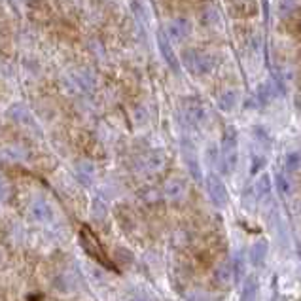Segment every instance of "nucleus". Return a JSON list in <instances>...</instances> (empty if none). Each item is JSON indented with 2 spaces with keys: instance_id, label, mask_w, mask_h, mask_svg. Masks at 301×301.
Here are the masks:
<instances>
[{
  "instance_id": "obj_1",
  "label": "nucleus",
  "mask_w": 301,
  "mask_h": 301,
  "mask_svg": "<svg viewBox=\"0 0 301 301\" xmlns=\"http://www.w3.org/2000/svg\"><path fill=\"white\" fill-rule=\"evenodd\" d=\"M80 243H82V246L86 248L87 254H89L91 258L97 259L100 266L108 267V269H112V271H118V267L112 264V259L108 258L106 252H104V248L100 246L97 235H95L93 231L89 230L87 225H82V230H80Z\"/></svg>"
},
{
  "instance_id": "obj_2",
  "label": "nucleus",
  "mask_w": 301,
  "mask_h": 301,
  "mask_svg": "<svg viewBox=\"0 0 301 301\" xmlns=\"http://www.w3.org/2000/svg\"><path fill=\"white\" fill-rule=\"evenodd\" d=\"M182 61L187 66V70L194 72V74H208V72L214 68V59L203 53V51H195V50H187L182 53Z\"/></svg>"
},
{
  "instance_id": "obj_3",
  "label": "nucleus",
  "mask_w": 301,
  "mask_h": 301,
  "mask_svg": "<svg viewBox=\"0 0 301 301\" xmlns=\"http://www.w3.org/2000/svg\"><path fill=\"white\" fill-rule=\"evenodd\" d=\"M237 135L235 129H230L225 133V138H223V146H222V165L223 171L231 172L237 167Z\"/></svg>"
},
{
  "instance_id": "obj_4",
  "label": "nucleus",
  "mask_w": 301,
  "mask_h": 301,
  "mask_svg": "<svg viewBox=\"0 0 301 301\" xmlns=\"http://www.w3.org/2000/svg\"><path fill=\"white\" fill-rule=\"evenodd\" d=\"M207 192L210 195V201L214 203V207H225L228 205V190L223 186V182L216 174H208L207 178Z\"/></svg>"
},
{
  "instance_id": "obj_5",
  "label": "nucleus",
  "mask_w": 301,
  "mask_h": 301,
  "mask_svg": "<svg viewBox=\"0 0 301 301\" xmlns=\"http://www.w3.org/2000/svg\"><path fill=\"white\" fill-rule=\"evenodd\" d=\"M192 34V23L180 17V19H174V21L169 23V29H167V38H171L172 42H182L186 40L187 36Z\"/></svg>"
},
{
  "instance_id": "obj_6",
  "label": "nucleus",
  "mask_w": 301,
  "mask_h": 301,
  "mask_svg": "<svg viewBox=\"0 0 301 301\" xmlns=\"http://www.w3.org/2000/svg\"><path fill=\"white\" fill-rule=\"evenodd\" d=\"M158 44H159V50H161V53H163V57H165L167 65L171 66L174 74H180L178 59H176V55H174V51H172V48H171V40L167 38L163 30H159L158 32Z\"/></svg>"
},
{
  "instance_id": "obj_7",
  "label": "nucleus",
  "mask_w": 301,
  "mask_h": 301,
  "mask_svg": "<svg viewBox=\"0 0 301 301\" xmlns=\"http://www.w3.org/2000/svg\"><path fill=\"white\" fill-rule=\"evenodd\" d=\"M184 159H186V165H187V171H190V174L194 176L197 182H199L201 178H203V174H201V169H199V161H197V158H195V152L194 148L190 146V142L184 144Z\"/></svg>"
},
{
  "instance_id": "obj_8",
  "label": "nucleus",
  "mask_w": 301,
  "mask_h": 301,
  "mask_svg": "<svg viewBox=\"0 0 301 301\" xmlns=\"http://www.w3.org/2000/svg\"><path fill=\"white\" fill-rule=\"evenodd\" d=\"M186 182L184 180H180V178H172V180H169L167 182V186H165V195L169 197V199H172V201H178V199H182L184 195H186Z\"/></svg>"
},
{
  "instance_id": "obj_9",
  "label": "nucleus",
  "mask_w": 301,
  "mask_h": 301,
  "mask_svg": "<svg viewBox=\"0 0 301 301\" xmlns=\"http://www.w3.org/2000/svg\"><path fill=\"white\" fill-rule=\"evenodd\" d=\"M186 114H187V120L192 123H203L205 122V106H203V102L201 100H194V104H186Z\"/></svg>"
},
{
  "instance_id": "obj_10",
  "label": "nucleus",
  "mask_w": 301,
  "mask_h": 301,
  "mask_svg": "<svg viewBox=\"0 0 301 301\" xmlns=\"http://www.w3.org/2000/svg\"><path fill=\"white\" fill-rule=\"evenodd\" d=\"M266 256H267V243L266 241H258L250 248V259L254 267H261L266 264Z\"/></svg>"
},
{
  "instance_id": "obj_11",
  "label": "nucleus",
  "mask_w": 301,
  "mask_h": 301,
  "mask_svg": "<svg viewBox=\"0 0 301 301\" xmlns=\"http://www.w3.org/2000/svg\"><path fill=\"white\" fill-rule=\"evenodd\" d=\"M233 280V269L230 264H222L214 271V282L220 286H230V282Z\"/></svg>"
},
{
  "instance_id": "obj_12",
  "label": "nucleus",
  "mask_w": 301,
  "mask_h": 301,
  "mask_svg": "<svg viewBox=\"0 0 301 301\" xmlns=\"http://www.w3.org/2000/svg\"><path fill=\"white\" fill-rule=\"evenodd\" d=\"M256 295H258V280L256 277H248L244 282L243 301H256Z\"/></svg>"
},
{
  "instance_id": "obj_13",
  "label": "nucleus",
  "mask_w": 301,
  "mask_h": 301,
  "mask_svg": "<svg viewBox=\"0 0 301 301\" xmlns=\"http://www.w3.org/2000/svg\"><path fill=\"white\" fill-rule=\"evenodd\" d=\"M32 214H34L36 220H40V222H48L51 218V208L46 205V203H34V207H32Z\"/></svg>"
},
{
  "instance_id": "obj_14",
  "label": "nucleus",
  "mask_w": 301,
  "mask_h": 301,
  "mask_svg": "<svg viewBox=\"0 0 301 301\" xmlns=\"http://www.w3.org/2000/svg\"><path fill=\"white\" fill-rule=\"evenodd\" d=\"M230 10H239V14H237V17L239 15H246V12H250V15L256 12V8H258V4H254V2H233V4H230Z\"/></svg>"
},
{
  "instance_id": "obj_15",
  "label": "nucleus",
  "mask_w": 301,
  "mask_h": 301,
  "mask_svg": "<svg viewBox=\"0 0 301 301\" xmlns=\"http://www.w3.org/2000/svg\"><path fill=\"white\" fill-rule=\"evenodd\" d=\"M218 104L222 110H231L237 104V93L235 91H225V93L218 99Z\"/></svg>"
},
{
  "instance_id": "obj_16",
  "label": "nucleus",
  "mask_w": 301,
  "mask_h": 301,
  "mask_svg": "<svg viewBox=\"0 0 301 301\" xmlns=\"http://www.w3.org/2000/svg\"><path fill=\"white\" fill-rule=\"evenodd\" d=\"M269 195H271V180H269V176L264 174L258 182V197L259 199H266Z\"/></svg>"
},
{
  "instance_id": "obj_17",
  "label": "nucleus",
  "mask_w": 301,
  "mask_h": 301,
  "mask_svg": "<svg viewBox=\"0 0 301 301\" xmlns=\"http://www.w3.org/2000/svg\"><path fill=\"white\" fill-rule=\"evenodd\" d=\"M286 169L290 172H295L299 169V154L297 152H290L286 156Z\"/></svg>"
},
{
  "instance_id": "obj_18",
  "label": "nucleus",
  "mask_w": 301,
  "mask_h": 301,
  "mask_svg": "<svg viewBox=\"0 0 301 301\" xmlns=\"http://www.w3.org/2000/svg\"><path fill=\"white\" fill-rule=\"evenodd\" d=\"M78 172H80V176H82V182H84V184H89V180H91V176H93L95 169L89 165V163H84V165H80Z\"/></svg>"
},
{
  "instance_id": "obj_19",
  "label": "nucleus",
  "mask_w": 301,
  "mask_h": 301,
  "mask_svg": "<svg viewBox=\"0 0 301 301\" xmlns=\"http://www.w3.org/2000/svg\"><path fill=\"white\" fill-rule=\"evenodd\" d=\"M231 269L235 271V280L243 279V273H244V259H243V256H237L235 264H233V267H231Z\"/></svg>"
},
{
  "instance_id": "obj_20",
  "label": "nucleus",
  "mask_w": 301,
  "mask_h": 301,
  "mask_svg": "<svg viewBox=\"0 0 301 301\" xmlns=\"http://www.w3.org/2000/svg\"><path fill=\"white\" fill-rule=\"evenodd\" d=\"M277 187H279L280 195H288L290 194V184H288V180L284 176H277Z\"/></svg>"
},
{
  "instance_id": "obj_21",
  "label": "nucleus",
  "mask_w": 301,
  "mask_h": 301,
  "mask_svg": "<svg viewBox=\"0 0 301 301\" xmlns=\"http://www.w3.org/2000/svg\"><path fill=\"white\" fill-rule=\"evenodd\" d=\"M8 194H10V186L4 178H0V199H6Z\"/></svg>"
},
{
  "instance_id": "obj_22",
  "label": "nucleus",
  "mask_w": 301,
  "mask_h": 301,
  "mask_svg": "<svg viewBox=\"0 0 301 301\" xmlns=\"http://www.w3.org/2000/svg\"><path fill=\"white\" fill-rule=\"evenodd\" d=\"M135 301H148V299H135Z\"/></svg>"
}]
</instances>
